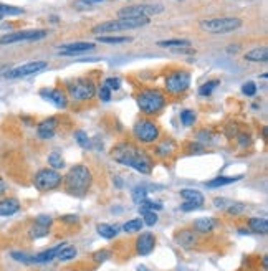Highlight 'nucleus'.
<instances>
[{
    "label": "nucleus",
    "mask_w": 268,
    "mask_h": 271,
    "mask_svg": "<svg viewBox=\"0 0 268 271\" xmlns=\"http://www.w3.org/2000/svg\"><path fill=\"white\" fill-rule=\"evenodd\" d=\"M20 202L15 197H4L0 199V217H12L20 210Z\"/></svg>",
    "instance_id": "18"
},
{
    "label": "nucleus",
    "mask_w": 268,
    "mask_h": 271,
    "mask_svg": "<svg viewBox=\"0 0 268 271\" xmlns=\"http://www.w3.org/2000/svg\"><path fill=\"white\" fill-rule=\"evenodd\" d=\"M147 23H149V18H116V20H108V22L95 25L91 31L96 35H101V33H109V31L139 28V27H144Z\"/></svg>",
    "instance_id": "5"
},
{
    "label": "nucleus",
    "mask_w": 268,
    "mask_h": 271,
    "mask_svg": "<svg viewBox=\"0 0 268 271\" xmlns=\"http://www.w3.org/2000/svg\"><path fill=\"white\" fill-rule=\"evenodd\" d=\"M66 94L76 103H86L95 98L96 94V86L90 78H78L73 80L66 85Z\"/></svg>",
    "instance_id": "6"
},
{
    "label": "nucleus",
    "mask_w": 268,
    "mask_h": 271,
    "mask_svg": "<svg viewBox=\"0 0 268 271\" xmlns=\"http://www.w3.org/2000/svg\"><path fill=\"white\" fill-rule=\"evenodd\" d=\"M261 269H263V271L268 269V255L261 256Z\"/></svg>",
    "instance_id": "52"
},
{
    "label": "nucleus",
    "mask_w": 268,
    "mask_h": 271,
    "mask_svg": "<svg viewBox=\"0 0 268 271\" xmlns=\"http://www.w3.org/2000/svg\"><path fill=\"white\" fill-rule=\"evenodd\" d=\"M237 137H239V142L242 146H248L250 144V136L248 134H237Z\"/></svg>",
    "instance_id": "49"
},
{
    "label": "nucleus",
    "mask_w": 268,
    "mask_h": 271,
    "mask_svg": "<svg viewBox=\"0 0 268 271\" xmlns=\"http://www.w3.org/2000/svg\"><path fill=\"white\" fill-rule=\"evenodd\" d=\"M136 271H151V269H149L147 266H144V264H141V266H138V269H136Z\"/></svg>",
    "instance_id": "55"
},
{
    "label": "nucleus",
    "mask_w": 268,
    "mask_h": 271,
    "mask_svg": "<svg viewBox=\"0 0 268 271\" xmlns=\"http://www.w3.org/2000/svg\"><path fill=\"white\" fill-rule=\"evenodd\" d=\"M166 103L167 99L164 93L156 90V88H147V90H142L138 94V108L146 116L159 114L166 108Z\"/></svg>",
    "instance_id": "3"
},
{
    "label": "nucleus",
    "mask_w": 268,
    "mask_h": 271,
    "mask_svg": "<svg viewBox=\"0 0 268 271\" xmlns=\"http://www.w3.org/2000/svg\"><path fill=\"white\" fill-rule=\"evenodd\" d=\"M2 7H4V4H2V2H0V10H2Z\"/></svg>",
    "instance_id": "57"
},
{
    "label": "nucleus",
    "mask_w": 268,
    "mask_h": 271,
    "mask_svg": "<svg viewBox=\"0 0 268 271\" xmlns=\"http://www.w3.org/2000/svg\"><path fill=\"white\" fill-rule=\"evenodd\" d=\"M131 36H98V42L99 43H108V45H121V43H129Z\"/></svg>",
    "instance_id": "29"
},
{
    "label": "nucleus",
    "mask_w": 268,
    "mask_h": 271,
    "mask_svg": "<svg viewBox=\"0 0 268 271\" xmlns=\"http://www.w3.org/2000/svg\"><path fill=\"white\" fill-rule=\"evenodd\" d=\"M242 175H237V177H215L209 180L207 184V188H219V187H223V185H228V184H234V182L240 180Z\"/></svg>",
    "instance_id": "25"
},
{
    "label": "nucleus",
    "mask_w": 268,
    "mask_h": 271,
    "mask_svg": "<svg viewBox=\"0 0 268 271\" xmlns=\"http://www.w3.org/2000/svg\"><path fill=\"white\" fill-rule=\"evenodd\" d=\"M48 231H50L48 226H42V225L33 223V225L28 228V237H30V238H33V240H36V238L47 237V235H48Z\"/></svg>",
    "instance_id": "30"
},
{
    "label": "nucleus",
    "mask_w": 268,
    "mask_h": 271,
    "mask_svg": "<svg viewBox=\"0 0 268 271\" xmlns=\"http://www.w3.org/2000/svg\"><path fill=\"white\" fill-rule=\"evenodd\" d=\"M98 98L101 99V101H109V99H111V90L103 85V86L98 90Z\"/></svg>",
    "instance_id": "46"
},
{
    "label": "nucleus",
    "mask_w": 268,
    "mask_h": 271,
    "mask_svg": "<svg viewBox=\"0 0 268 271\" xmlns=\"http://www.w3.org/2000/svg\"><path fill=\"white\" fill-rule=\"evenodd\" d=\"M57 128H58V118H48V119H43L42 123H39L36 132H39L40 139H52V137H55Z\"/></svg>",
    "instance_id": "16"
},
{
    "label": "nucleus",
    "mask_w": 268,
    "mask_h": 271,
    "mask_svg": "<svg viewBox=\"0 0 268 271\" xmlns=\"http://www.w3.org/2000/svg\"><path fill=\"white\" fill-rule=\"evenodd\" d=\"M114 180H116V185H118V188H121V187H123V180H121L120 177H118V175L114 177Z\"/></svg>",
    "instance_id": "54"
},
{
    "label": "nucleus",
    "mask_w": 268,
    "mask_h": 271,
    "mask_svg": "<svg viewBox=\"0 0 268 271\" xmlns=\"http://www.w3.org/2000/svg\"><path fill=\"white\" fill-rule=\"evenodd\" d=\"M98 233L103 238H106V240H111V238H114L118 235V228L113 225H108V223H99L98 225Z\"/></svg>",
    "instance_id": "27"
},
{
    "label": "nucleus",
    "mask_w": 268,
    "mask_h": 271,
    "mask_svg": "<svg viewBox=\"0 0 268 271\" xmlns=\"http://www.w3.org/2000/svg\"><path fill=\"white\" fill-rule=\"evenodd\" d=\"M133 136H134V139L141 144H154L159 141L161 129L152 119L144 118V119H139L138 123H134Z\"/></svg>",
    "instance_id": "7"
},
{
    "label": "nucleus",
    "mask_w": 268,
    "mask_h": 271,
    "mask_svg": "<svg viewBox=\"0 0 268 271\" xmlns=\"http://www.w3.org/2000/svg\"><path fill=\"white\" fill-rule=\"evenodd\" d=\"M88 2H101V0H88Z\"/></svg>",
    "instance_id": "56"
},
{
    "label": "nucleus",
    "mask_w": 268,
    "mask_h": 271,
    "mask_svg": "<svg viewBox=\"0 0 268 271\" xmlns=\"http://www.w3.org/2000/svg\"><path fill=\"white\" fill-rule=\"evenodd\" d=\"M95 48V43H90V42H74V43H66L65 47L60 48V53L65 55V56H71V55H76V53H85L88 52V50Z\"/></svg>",
    "instance_id": "17"
},
{
    "label": "nucleus",
    "mask_w": 268,
    "mask_h": 271,
    "mask_svg": "<svg viewBox=\"0 0 268 271\" xmlns=\"http://www.w3.org/2000/svg\"><path fill=\"white\" fill-rule=\"evenodd\" d=\"M109 256H111V251L109 250H98L96 253H93L91 260L95 261L96 264H99V263H104Z\"/></svg>",
    "instance_id": "40"
},
{
    "label": "nucleus",
    "mask_w": 268,
    "mask_h": 271,
    "mask_svg": "<svg viewBox=\"0 0 268 271\" xmlns=\"http://www.w3.org/2000/svg\"><path fill=\"white\" fill-rule=\"evenodd\" d=\"M47 162H48V167L50 169H55V171H60V169H63L65 167V159L61 157L60 152H52V154H48L47 157Z\"/></svg>",
    "instance_id": "26"
},
{
    "label": "nucleus",
    "mask_w": 268,
    "mask_h": 271,
    "mask_svg": "<svg viewBox=\"0 0 268 271\" xmlns=\"http://www.w3.org/2000/svg\"><path fill=\"white\" fill-rule=\"evenodd\" d=\"M215 207H223V199H215Z\"/></svg>",
    "instance_id": "53"
},
{
    "label": "nucleus",
    "mask_w": 268,
    "mask_h": 271,
    "mask_svg": "<svg viewBox=\"0 0 268 271\" xmlns=\"http://www.w3.org/2000/svg\"><path fill=\"white\" fill-rule=\"evenodd\" d=\"M33 223H36V225H42V226H52V223H53V218L50 217V215H39L35 220H33Z\"/></svg>",
    "instance_id": "45"
},
{
    "label": "nucleus",
    "mask_w": 268,
    "mask_h": 271,
    "mask_svg": "<svg viewBox=\"0 0 268 271\" xmlns=\"http://www.w3.org/2000/svg\"><path fill=\"white\" fill-rule=\"evenodd\" d=\"M20 14H23L22 9L10 7V5H5V4H4L2 10H0V15H4V17H7V15H20Z\"/></svg>",
    "instance_id": "43"
},
{
    "label": "nucleus",
    "mask_w": 268,
    "mask_h": 271,
    "mask_svg": "<svg viewBox=\"0 0 268 271\" xmlns=\"http://www.w3.org/2000/svg\"><path fill=\"white\" fill-rule=\"evenodd\" d=\"M159 47L163 48H184V47H190L189 40H163L158 42Z\"/></svg>",
    "instance_id": "31"
},
{
    "label": "nucleus",
    "mask_w": 268,
    "mask_h": 271,
    "mask_svg": "<svg viewBox=\"0 0 268 271\" xmlns=\"http://www.w3.org/2000/svg\"><path fill=\"white\" fill-rule=\"evenodd\" d=\"M111 157L123 164V166H128L134 171H138L141 174H151L152 172V159L144 149H141L136 144L129 141H121L118 142L116 146L111 150Z\"/></svg>",
    "instance_id": "1"
},
{
    "label": "nucleus",
    "mask_w": 268,
    "mask_h": 271,
    "mask_svg": "<svg viewBox=\"0 0 268 271\" xmlns=\"http://www.w3.org/2000/svg\"><path fill=\"white\" fill-rule=\"evenodd\" d=\"M104 86L109 88L111 91H116V90H120V88H121V80L120 78H114V76L106 78L104 80Z\"/></svg>",
    "instance_id": "42"
},
{
    "label": "nucleus",
    "mask_w": 268,
    "mask_h": 271,
    "mask_svg": "<svg viewBox=\"0 0 268 271\" xmlns=\"http://www.w3.org/2000/svg\"><path fill=\"white\" fill-rule=\"evenodd\" d=\"M176 142H174L172 139H163L158 146H156V156L158 157H163V159H167V157H171L174 152H176Z\"/></svg>",
    "instance_id": "21"
},
{
    "label": "nucleus",
    "mask_w": 268,
    "mask_h": 271,
    "mask_svg": "<svg viewBox=\"0 0 268 271\" xmlns=\"http://www.w3.org/2000/svg\"><path fill=\"white\" fill-rule=\"evenodd\" d=\"M240 18L237 17H220V18H207V20H201L199 22V27L201 30L207 31V33H230V31H235L242 27Z\"/></svg>",
    "instance_id": "4"
},
{
    "label": "nucleus",
    "mask_w": 268,
    "mask_h": 271,
    "mask_svg": "<svg viewBox=\"0 0 268 271\" xmlns=\"http://www.w3.org/2000/svg\"><path fill=\"white\" fill-rule=\"evenodd\" d=\"M60 222H63L66 225H74L80 222V217L78 215H73V213H70V215H63L60 217Z\"/></svg>",
    "instance_id": "47"
},
{
    "label": "nucleus",
    "mask_w": 268,
    "mask_h": 271,
    "mask_svg": "<svg viewBox=\"0 0 268 271\" xmlns=\"http://www.w3.org/2000/svg\"><path fill=\"white\" fill-rule=\"evenodd\" d=\"M164 10L159 4H141V5H129L121 10H118L120 18H149L151 15H158Z\"/></svg>",
    "instance_id": "10"
},
{
    "label": "nucleus",
    "mask_w": 268,
    "mask_h": 271,
    "mask_svg": "<svg viewBox=\"0 0 268 271\" xmlns=\"http://www.w3.org/2000/svg\"><path fill=\"white\" fill-rule=\"evenodd\" d=\"M63 247H65V243H60V245H57V247L42 251V253L32 255V263H48V261H52L53 258H57V255L60 253V250Z\"/></svg>",
    "instance_id": "20"
},
{
    "label": "nucleus",
    "mask_w": 268,
    "mask_h": 271,
    "mask_svg": "<svg viewBox=\"0 0 268 271\" xmlns=\"http://www.w3.org/2000/svg\"><path fill=\"white\" fill-rule=\"evenodd\" d=\"M156 248V237L151 231H142L139 237L134 240V251L139 256H147L151 255Z\"/></svg>",
    "instance_id": "13"
},
{
    "label": "nucleus",
    "mask_w": 268,
    "mask_h": 271,
    "mask_svg": "<svg viewBox=\"0 0 268 271\" xmlns=\"http://www.w3.org/2000/svg\"><path fill=\"white\" fill-rule=\"evenodd\" d=\"M133 200H134V204H141L142 200L146 199V195H147V190L144 187H134L133 188Z\"/></svg>",
    "instance_id": "41"
},
{
    "label": "nucleus",
    "mask_w": 268,
    "mask_h": 271,
    "mask_svg": "<svg viewBox=\"0 0 268 271\" xmlns=\"http://www.w3.org/2000/svg\"><path fill=\"white\" fill-rule=\"evenodd\" d=\"M219 85H220V81H219V80L207 81V83H204L201 88H199V94H201V96H204V98H205V96H210L212 91H214Z\"/></svg>",
    "instance_id": "35"
},
{
    "label": "nucleus",
    "mask_w": 268,
    "mask_h": 271,
    "mask_svg": "<svg viewBox=\"0 0 268 271\" xmlns=\"http://www.w3.org/2000/svg\"><path fill=\"white\" fill-rule=\"evenodd\" d=\"M190 73L185 70H176L166 74L164 88L169 94H182L190 86Z\"/></svg>",
    "instance_id": "9"
},
{
    "label": "nucleus",
    "mask_w": 268,
    "mask_h": 271,
    "mask_svg": "<svg viewBox=\"0 0 268 271\" xmlns=\"http://www.w3.org/2000/svg\"><path fill=\"white\" fill-rule=\"evenodd\" d=\"M159 222V215L158 212H152V210H146L142 212V223H146L147 226H154L156 223Z\"/></svg>",
    "instance_id": "36"
},
{
    "label": "nucleus",
    "mask_w": 268,
    "mask_h": 271,
    "mask_svg": "<svg viewBox=\"0 0 268 271\" xmlns=\"http://www.w3.org/2000/svg\"><path fill=\"white\" fill-rule=\"evenodd\" d=\"M47 36V30H22L14 31V33H7L0 38V45H10V43L18 42H36Z\"/></svg>",
    "instance_id": "11"
},
{
    "label": "nucleus",
    "mask_w": 268,
    "mask_h": 271,
    "mask_svg": "<svg viewBox=\"0 0 268 271\" xmlns=\"http://www.w3.org/2000/svg\"><path fill=\"white\" fill-rule=\"evenodd\" d=\"M242 93H244L245 96H255V93H257V86H255L253 81H247V83L242 86Z\"/></svg>",
    "instance_id": "44"
},
{
    "label": "nucleus",
    "mask_w": 268,
    "mask_h": 271,
    "mask_svg": "<svg viewBox=\"0 0 268 271\" xmlns=\"http://www.w3.org/2000/svg\"><path fill=\"white\" fill-rule=\"evenodd\" d=\"M40 94L43 99L53 103L58 109H65L68 106V94L61 88H48V90L45 88V90L40 91Z\"/></svg>",
    "instance_id": "15"
},
{
    "label": "nucleus",
    "mask_w": 268,
    "mask_h": 271,
    "mask_svg": "<svg viewBox=\"0 0 268 271\" xmlns=\"http://www.w3.org/2000/svg\"><path fill=\"white\" fill-rule=\"evenodd\" d=\"M74 141H76L78 146L83 147V149H90L91 147V139H90L88 134H86L85 131H74Z\"/></svg>",
    "instance_id": "33"
},
{
    "label": "nucleus",
    "mask_w": 268,
    "mask_h": 271,
    "mask_svg": "<svg viewBox=\"0 0 268 271\" xmlns=\"http://www.w3.org/2000/svg\"><path fill=\"white\" fill-rule=\"evenodd\" d=\"M47 66H48L47 61H30V63H25L22 66L12 68V70L5 71V78H9V80L25 78V76H30V74L40 73L42 70H45Z\"/></svg>",
    "instance_id": "12"
},
{
    "label": "nucleus",
    "mask_w": 268,
    "mask_h": 271,
    "mask_svg": "<svg viewBox=\"0 0 268 271\" xmlns=\"http://www.w3.org/2000/svg\"><path fill=\"white\" fill-rule=\"evenodd\" d=\"M248 228H250V231H253V233H261V235H265L268 231L266 218H260V217L248 218Z\"/></svg>",
    "instance_id": "23"
},
{
    "label": "nucleus",
    "mask_w": 268,
    "mask_h": 271,
    "mask_svg": "<svg viewBox=\"0 0 268 271\" xmlns=\"http://www.w3.org/2000/svg\"><path fill=\"white\" fill-rule=\"evenodd\" d=\"M247 210V205L245 204H242V202H235L234 205H230L228 209H227V215L230 217H239L242 215Z\"/></svg>",
    "instance_id": "37"
},
{
    "label": "nucleus",
    "mask_w": 268,
    "mask_h": 271,
    "mask_svg": "<svg viewBox=\"0 0 268 271\" xmlns=\"http://www.w3.org/2000/svg\"><path fill=\"white\" fill-rule=\"evenodd\" d=\"M61 184H63V175L58 171H55V169H50V167L40 169V171L33 175V185L36 190H40V192L55 190V188H58Z\"/></svg>",
    "instance_id": "8"
},
{
    "label": "nucleus",
    "mask_w": 268,
    "mask_h": 271,
    "mask_svg": "<svg viewBox=\"0 0 268 271\" xmlns=\"http://www.w3.org/2000/svg\"><path fill=\"white\" fill-rule=\"evenodd\" d=\"M180 121L184 126H192L196 123V112L192 109H184L180 111Z\"/></svg>",
    "instance_id": "38"
},
{
    "label": "nucleus",
    "mask_w": 268,
    "mask_h": 271,
    "mask_svg": "<svg viewBox=\"0 0 268 271\" xmlns=\"http://www.w3.org/2000/svg\"><path fill=\"white\" fill-rule=\"evenodd\" d=\"M93 179H95V175H93V171L88 166L76 164V166H73L66 172V175H63L65 190L74 195V197H83V195L90 192V188L93 185Z\"/></svg>",
    "instance_id": "2"
},
{
    "label": "nucleus",
    "mask_w": 268,
    "mask_h": 271,
    "mask_svg": "<svg viewBox=\"0 0 268 271\" xmlns=\"http://www.w3.org/2000/svg\"><path fill=\"white\" fill-rule=\"evenodd\" d=\"M217 228V220L210 218V217H204V218H197L192 223V230L197 231L199 235H209Z\"/></svg>",
    "instance_id": "19"
},
{
    "label": "nucleus",
    "mask_w": 268,
    "mask_h": 271,
    "mask_svg": "<svg viewBox=\"0 0 268 271\" xmlns=\"http://www.w3.org/2000/svg\"><path fill=\"white\" fill-rule=\"evenodd\" d=\"M146 210H152V212H159L163 210V205L159 204V202H154V200H149V199H144L139 204V212H146Z\"/></svg>",
    "instance_id": "32"
},
{
    "label": "nucleus",
    "mask_w": 268,
    "mask_h": 271,
    "mask_svg": "<svg viewBox=\"0 0 268 271\" xmlns=\"http://www.w3.org/2000/svg\"><path fill=\"white\" fill-rule=\"evenodd\" d=\"M199 207H201V205L194 204V202H184V204L180 205V210H182V212H190V210H197Z\"/></svg>",
    "instance_id": "48"
},
{
    "label": "nucleus",
    "mask_w": 268,
    "mask_h": 271,
    "mask_svg": "<svg viewBox=\"0 0 268 271\" xmlns=\"http://www.w3.org/2000/svg\"><path fill=\"white\" fill-rule=\"evenodd\" d=\"M76 255H78V250L74 248V247H65L60 250V253L57 255V258L60 261H70V260H74L76 258Z\"/></svg>",
    "instance_id": "28"
},
{
    "label": "nucleus",
    "mask_w": 268,
    "mask_h": 271,
    "mask_svg": "<svg viewBox=\"0 0 268 271\" xmlns=\"http://www.w3.org/2000/svg\"><path fill=\"white\" fill-rule=\"evenodd\" d=\"M174 240H176L179 247H182L185 250H192L199 243V233L192 228H180L174 233Z\"/></svg>",
    "instance_id": "14"
},
{
    "label": "nucleus",
    "mask_w": 268,
    "mask_h": 271,
    "mask_svg": "<svg viewBox=\"0 0 268 271\" xmlns=\"http://www.w3.org/2000/svg\"><path fill=\"white\" fill-rule=\"evenodd\" d=\"M12 258L17 261H20L23 264H32V255L28 253H23V251H12Z\"/></svg>",
    "instance_id": "39"
},
{
    "label": "nucleus",
    "mask_w": 268,
    "mask_h": 271,
    "mask_svg": "<svg viewBox=\"0 0 268 271\" xmlns=\"http://www.w3.org/2000/svg\"><path fill=\"white\" fill-rule=\"evenodd\" d=\"M245 60L247 61H253V63H265L268 60V52H266V47H261V48H255L250 50V52L245 53Z\"/></svg>",
    "instance_id": "22"
},
{
    "label": "nucleus",
    "mask_w": 268,
    "mask_h": 271,
    "mask_svg": "<svg viewBox=\"0 0 268 271\" xmlns=\"http://www.w3.org/2000/svg\"><path fill=\"white\" fill-rule=\"evenodd\" d=\"M5 192H7V182H5L2 177H0V199L4 197Z\"/></svg>",
    "instance_id": "51"
},
{
    "label": "nucleus",
    "mask_w": 268,
    "mask_h": 271,
    "mask_svg": "<svg viewBox=\"0 0 268 271\" xmlns=\"http://www.w3.org/2000/svg\"><path fill=\"white\" fill-rule=\"evenodd\" d=\"M180 197L185 199L187 202H194V204L197 205H204V195L202 192H199V190H194V188H184V190H180Z\"/></svg>",
    "instance_id": "24"
},
{
    "label": "nucleus",
    "mask_w": 268,
    "mask_h": 271,
    "mask_svg": "<svg viewBox=\"0 0 268 271\" xmlns=\"http://www.w3.org/2000/svg\"><path fill=\"white\" fill-rule=\"evenodd\" d=\"M142 225L144 223H142L141 218H133V220H129V222H126L123 225V230L126 233H136V231H141Z\"/></svg>",
    "instance_id": "34"
},
{
    "label": "nucleus",
    "mask_w": 268,
    "mask_h": 271,
    "mask_svg": "<svg viewBox=\"0 0 268 271\" xmlns=\"http://www.w3.org/2000/svg\"><path fill=\"white\" fill-rule=\"evenodd\" d=\"M189 147H190V152H194V154L204 152V146H201V144H189Z\"/></svg>",
    "instance_id": "50"
}]
</instances>
